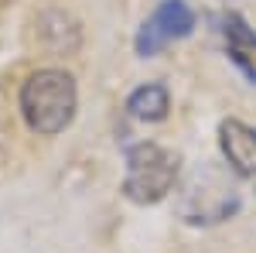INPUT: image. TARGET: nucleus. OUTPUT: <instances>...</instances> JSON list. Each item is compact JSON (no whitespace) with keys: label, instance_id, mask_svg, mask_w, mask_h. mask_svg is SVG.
Returning a JSON list of instances; mask_svg holds the SVG:
<instances>
[{"label":"nucleus","instance_id":"6e6552de","mask_svg":"<svg viewBox=\"0 0 256 253\" xmlns=\"http://www.w3.org/2000/svg\"><path fill=\"white\" fill-rule=\"evenodd\" d=\"M222 31L229 38V48H236V52L256 48V31H250V24L239 18V14H226L222 18Z\"/></svg>","mask_w":256,"mask_h":253},{"label":"nucleus","instance_id":"423d86ee","mask_svg":"<svg viewBox=\"0 0 256 253\" xmlns=\"http://www.w3.org/2000/svg\"><path fill=\"white\" fill-rule=\"evenodd\" d=\"M218 147L226 164L242 178H256V130L242 120H222L218 123Z\"/></svg>","mask_w":256,"mask_h":253},{"label":"nucleus","instance_id":"0eeeda50","mask_svg":"<svg viewBox=\"0 0 256 253\" xmlns=\"http://www.w3.org/2000/svg\"><path fill=\"white\" fill-rule=\"evenodd\" d=\"M126 110H130V117L144 120V123H160V120L168 117V110H171V93L160 82L137 86L130 93V99H126Z\"/></svg>","mask_w":256,"mask_h":253},{"label":"nucleus","instance_id":"20e7f679","mask_svg":"<svg viewBox=\"0 0 256 253\" xmlns=\"http://www.w3.org/2000/svg\"><path fill=\"white\" fill-rule=\"evenodd\" d=\"M192 28H195V14H192V7L184 0H160L154 7V14L144 21L137 31V41H134L137 55L140 59L158 55L164 45H171L178 38H188Z\"/></svg>","mask_w":256,"mask_h":253},{"label":"nucleus","instance_id":"39448f33","mask_svg":"<svg viewBox=\"0 0 256 253\" xmlns=\"http://www.w3.org/2000/svg\"><path fill=\"white\" fill-rule=\"evenodd\" d=\"M34 35L48 55H76L82 48V24L58 7H48L34 18Z\"/></svg>","mask_w":256,"mask_h":253},{"label":"nucleus","instance_id":"f257e3e1","mask_svg":"<svg viewBox=\"0 0 256 253\" xmlns=\"http://www.w3.org/2000/svg\"><path fill=\"white\" fill-rule=\"evenodd\" d=\"M79 106V89L76 79L65 69H38L20 86V117L38 137L62 134Z\"/></svg>","mask_w":256,"mask_h":253},{"label":"nucleus","instance_id":"7ed1b4c3","mask_svg":"<svg viewBox=\"0 0 256 253\" xmlns=\"http://www.w3.org/2000/svg\"><path fill=\"white\" fill-rule=\"evenodd\" d=\"M178 209L184 215V222H192V226H216V222H226L229 215L239 212V195L216 168L202 164L184 181Z\"/></svg>","mask_w":256,"mask_h":253},{"label":"nucleus","instance_id":"f03ea898","mask_svg":"<svg viewBox=\"0 0 256 253\" xmlns=\"http://www.w3.org/2000/svg\"><path fill=\"white\" fill-rule=\"evenodd\" d=\"M178 154L160 147L154 140L134 144L126 151V178H123V195L137 205H154L174 188L178 181Z\"/></svg>","mask_w":256,"mask_h":253}]
</instances>
